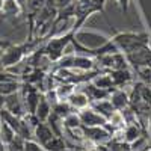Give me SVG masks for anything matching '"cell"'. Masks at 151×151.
Returning a JSON list of instances; mask_svg holds the SVG:
<instances>
[{"instance_id": "cell-1", "label": "cell", "mask_w": 151, "mask_h": 151, "mask_svg": "<svg viewBox=\"0 0 151 151\" xmlns=\"http://www.w3.org/2000/svg\"><path fill=\"white\" fill-rule=\"evenodd\" d=\"M86 21V18L83 17H77L76 18V23L70 32H67L65 35L62 36H58V38H53L50 40L45 45H44V56H47L50 60L53 62H58L62 56H64V50L71 44V41L76 38V33H77L79 27Z\"/></svg>"}, {"instance_id": "cell-2", "label": "cell", "mask_w": 151, "mask_h": 151, "mask_svg": "<svg viewBox=\"0 0 151 151\" xmlns=\"http://www.w3.org/2000/svg\"><path fill=\"white\" fill-rule=\"evenodd\" d=\"M112 41L116 44V47L119 48L121 53L130 55V53H134L144 47H148L150 36H148V33L124 32V33H116L112 38Z\"/></svg>"}, {"instance_id": "cell-3", "label": "cell", "mask_w": 151, "mask_h": 151, "mask_svg": "<svg viewBox=\"0 0 151 151\" xmlns=\"http://www.w3.org/2000/svg\"><path fill=\"white\" fill-rule=\"evenodd\" d=\"M33 44L29 42H24L20 45H11L5 50L3 56L0 58V67H11V65H15L18 62H21L27 55H30V50H32Z\"/></svg>"}, {"instance_id": "cell-4", "label": "cell", "mask_w": 151, "mask_h": 151, "mask_svg": "<svg viewBox=\"0 0 151 151\" xmlns=\"http://www.w3.org/2000/svg\"><path fill=\"white\" fill-rule=\"evenodd\" d=\"M85 139L91 141L95 145L100 144H109L112 141V133L104 125H97V127H83Z\"/></svg>"}, {"instance_id": "cell-5", "label": "cell", "mask_w": 151, "mask_h": 151, "mask_svg": "<svg viewBox=\"0 0 151 151\" xmlns=\"http://www.w3.org/2000/svg\"><path fill=\"white\" fill-rule=\"evenodd\" d=\"M79 116H80L83 127H97V125H106L107 124V119L103 118L92 107H86L83 110H79Z\"/></svg>"}, {"instance_id": "cell-6", "label": "cell", "mask_w": 151, "mask_h": 151, "mask_svg": "<svg viewBox=\"0 0 151 151\" xmlns=\"http://www.w3.org/2000/svg\"><path fill=\"white\" fill-rule=\"evenodd\" d=\"M55 136L56 134L53 133V130L50 129V125L47 122H40L35 127V130H33V137H35L33 141H36L41 147H45Z\"/></svg>"}, {"instance_id": "cell-7", "label": "cell", "mask_w": 151, "mask_h": 151, "mask_svg": "<svg viewBox=\"0 0 151 151\" xmlns=\"http://www.w3.org/2000/svg\"><path fill=\"white\" fill-rule=\"evenodd\" d=\"M5 109L8 112H11L12 115H15L18 118H23L26 113H24V106H23V101L20 95L15 92V94H11V95H6V100H5Z\"/></svg>"}, {"instance_id": "cell-8", "label": "cell", "mask_w": 151, "mask_h": 151, "mask_svg": "<svg viewBox=\"0 0 151 151\" xmlns=\"http://www.w3.org/2000/svg\"><path fill=\"white\" fill-rule=\"evenodd\" d=\"M109 100H110V103L113 104V107H115L116 110H124V109H127L130 106V97H129V94L125 91H122V89H118V88L110 92Z\"/></svg>"}, {"instance_id": "cell-9", "label": "cell", "mask_w": 151, "mask_h": 151, "mask_svg": "<svg viewBox=\"0 0 151 151\" xmlns=\"http://www.w3.org/2000/svg\"><path fill=\"white\" fill-rule=\"evenodd\" d=\"M109 76H110L112 83L115 88H122L124 85H127L133 79L132 73L127 68L125 70H112V71H109Z\"/></svg>"}, {"instance_id": "cell-10", "label": "cell", "mask_w": 151, "mask_h": 151, "mask_svg": "<svg viewBox=\"0 0 151 151\" xmlns=\"http://www.w3.org/2000/svg\"><path fill=\"white\" fill-rule=\"evenodd\" d=\"M92 106V109L94 110H97L100 115H101L103 118H106L107 121L112 118V115L116 112V109L113 107V104L110 103V100L109 98H106V100H98V101H94V103H91Z\"/></svg>"}, {"instance_id": "cell-11", "label": "cell", "mask_w": 151, "mask_h": 151, "mask_svg": "<svg viewBox=\"0 0 151 151\" xmlns=\"http://www.w3.org/2000/svg\"><path fill=\"white\" fill-rule=\"evenodd\" d=\"M67 101L70 103V106L74 110H83L86 107H89V104H91L89 97H88L85 92H73Z\"/></svg>"}, {"instance_id": "cell-12", "label": "cell", "mask_w": 151, "mask_h": 151, "mask_svg": "<svg viewBox=\"0 0 151 151\" xmlns=\"http://www.w3.org/2000/svg\"><path fill=\"white\" fill-rule=\"evenodd\" d=\"M50 113H52V104L48 103L45 95H42L41 100H40V104H38V107H36L35 115L38 116V119H40L41 122H45L50 116Z\"/></svg>"}, {"instance_id": "cell-13", "label": "cell", "mask_w": 151, "mask_h": 151, "mask_svg": "<svg viewBox=\"0 0 151 151\" xmlns=\"http://www.w3.org/2000/svg\"><path fill=\"white\" fill-rule=\"evenodd\" d=\"M23 11L20 0H3V6H2V12L8 17H17L20 15V12Z\"/></svg>"}, {"instance_id": "cell-14", "label": "cell", "mask_w": 151, "mask_h": 151, "mask_svg": "<svg viewBox=\"0 0 151 151\" xmlns=\"http://www.w3.org/2000/svg\"><path fill=\"white\" fill-rule=\"evenodd\" d=\"M142 136V132L139 129L137 124H129L124 130V142L127 144H133L134 141H137Z\"/></svg>"}, {"instance_id": "cell-15", "label": "cell", "mask_w": 151, "mask_h": 151, "mask_svg": "<svg viewBox=\"0 0 151 151\" xmlns=\"http://www.w3.org/2000/svg\"><path fill=\"white\" fill-rule=\"evenodd\" d=\"M73 92H74V85H71V83H60L59 86L55 88L58 101H67Z\"/></svg>"}, {"instance_id": "cell-16", "label": "cell", "mask_w": 151, "mask_h": 151, "mask_svg": "<svg viewBox=\"0 0 151 151\" xmlns=\"http://www.w3.org/2000/svg\"><path fill=\"white\" fill-rule=\"evenodd\" d=\"M92 83L97 88H101V89H107V91H113V89H115V86H113V83H112V79H110L109 73L107 74H101V73H100L97 77H94Z\"/></svg>"}, {"instance_id": "cell-17", "label": "cell", "mask_w": 151, "mask_h": 151, "mask_svg": "<svg viewBox=\"0 0 151 151\" xmlns=\"http://www.w3.org/2000/svg\"><path fill=\"white\" fill-rule=\"evenodd\" d=\"M52 110L56 113L58 116H60L62 119L67 118L68 115H71V113H74V109L70 106L68 101H58L55 106H52Z\"/></svg>"}, {"instance_id": "cell-18", "label": "cell", "mask_w": 151, "mask_h": 151, "mask_svg": "<svg viewBox=\"0 0 151 151\" xmlns=\"http://www.w3.org/2000/svg\"><path fill=\"white\" fill-rule=\"evenodd\" d=\"M15 136H17V133L14 132V129L9 127L6 122H0V137L5 142V145H8L9 142L14 141Z\"/></svg>"}, {"instance_id": "cell-19", "label": "cell", "mask_w": 151, "mask_h": 151, "mask_svg": "<svg viewBox=\"0 0 151 151\" xmlns=\"http://www.w3.org/2000/svg\"><path fill=\"white\" fill-rule=\"evenodd\" d=\"M65 148H67V144H65V139L62 136H55L53 139L44 147L45 151H64Z\"/></svg>"}, {"instance_id": "cell-20", "label": "cell", "mask_w": 151, "mask_h": 151, "mask_svg": "<svg viewBox=\"0 0 151 151\" xmlns=\"http://www.w3.org/2000/svg\"><path fill=\"white\" fill-rule=\"evenodd\" d=\"M82 127V121L79 113H71L67 118H64V129L65 130H74V129H80Z\"/></svg>"}, {"instance_id": "cell-21", "label": "cell", "mask_w": 151, "mask_h": 151, "mask_svg": "<svg viewBox=\"0 0 151 151\" xmlns=\"http://www.w3.org/2000/svg\"><path fill=\"white\" fill-rule=\"evenodd\" d=\"M24 142H26V141L17 134V136L14 137V141L9 142V144L6 145V150H8V151H24Z\"/></svg>"}, {"instance_id": "cell-22", "label": "cell", "mask_w": 151, "mask_h": 151, "mask_svg": "<svg viewBox=\"0 0 151 151\" xmlns=\"http://www.w3.org/2000/svg\"><path fill=\"white\" fill-rule=\"evenodd\" d=\"M141 98H142V101L147 103L148 106H151V86L144 83L142 85V89H141Z\"/></svg>"}, {"instance_id": "cell-23", "label": "cell", "mask_w": 151, "mask_h": 151, "mask_svg": "<svg viewBox=\"0 0 151 151\" xmlns=\"http://www.w3.org/2000/svg\"><path fill=\"white\" fill-rule=\"evenodd\" d=\"M24 151H45V150H44V147H41L36 141L30 139V141L24 142Z\"/></svg>"}, {"instance_id": "cell-24", "label": "cell", "mask_w": 151, "mask_h": 151, "mask_svg": "<svg viewBox=\"0 0 151 151\" xmlns=\"http://www.w3.org/2000/svg\"><path fill=\"white\" fill-rule=\"evenodd\" d=\"M9 80H15V76H12L9 73H5V71H0V83L9 82Z\"/></svg>"}, {"instance_id": "cell-25", "label": "cell", "mask_w": 151, "mask_h": 151, "mask_svg": "<svg viewBox=\"0 0 151 151\" xmlns=\"http://www.w3.org/2000/svg\"><path fill=\"white\" fill-rule=\"evenodd\" d=\"M115 2H118V3H119L121 11L124 12V14H127V11H129V5H130V0H115Z\"/></svg>"}, {"instance_id": "cell-26", "label": "cell", "mask_w": 151, "mask_h": 151, "mask_svg": "<svg viewBox=\"0 0 151 151\" xmlns=\"http://www.w3.org/2000/svg\"><path fill=\"white\" fill-rule=\"evenodd\" d=\"M5 100H6V97L3 94H0V110L5 109Z\"/></svg>"}, {"instance_id": "cell-27", "label": "cell", "mask_w": 151, "mask_h": 151, "mask_svg": "<svg viewBox=\"0 0 151 151\" xmlns=\"http://www.w3.org/2000/svg\"><path fill=\"white\" fill-rule=\"evenodd\" d=\"M8 47H11V44H9V42H6V41H3V40H0V50L8 48Z\"/></svg>"}, {"instance_id": "cell-28", "label": "cell", "mask_w": 151, "mask_h": 151, "mask_svg": "<svg viewBox=\"0 0 151 151\" xmlns=\"http://www.w3.org/2000/svg\"><path fill=\"white\" fill-rule=\"evenodd\" d=\"M6 150V145H5V142L2 141V137H0V151H5Z\"/></svg>"}, {"instance_id": "cell-29", "label": "cell", "mask_w": 151, "mask_h": 151, "mask_svg": "<svg viewBox=\"0 0 151 151\" xmlns=\"http://www.w3.org/2000/svg\"><path fill=\"white\" fill-rule=\"evenodd\" d=\"M64 151H76V148H68V147H67Z\"/></svg>"}, {"instance_id": "cell-30", "label": "cell", "mask_w": 151, "mask_h": 151, "mask_svg": "<svg viewBox=\"0 0 151 151\" xmlns=\"http://www.w3.org/2000/svg\"><path fill=\"white\" fill-rule=\"evenodd\" d=\"M2 6H3V0H0V11H2Z\"/></svg>"}, {"instance_id": "cell-31", "label": "cell", "mask_w": 151, "mask_h": 151, "mask_svg": "<svg viewBox=\"0 0 151 151\" xmlns=\"http://www.w3.org/2000/svg\"><path fill=\"white\" fill-rule=\"evenodd\" d=\"M144 151H151V150H144Z\"/></svg>"}, {"instance_id": "cell-32", "label": "cell", "mask_w": 151, "mask_h": 151, "mask_svg": "<svg viewBox=\"0 0 151 151\" xmlns=\"http://www.w3.org/2000/svg\"><path fill=\"white\" fill-rule=\"evenodd\" d=\"M76 151H82V150H76Z\"/></svg>"}, {"instance_id": "cell-33", "label": "cell", "mask_w": 151, "mask_h": 151, "mask_svg": "<svg viewBox=\"0 0 151 151\" xmlns=\"http://www.w3.org/2000/svg\"><path fill=\"white\" fill-rule=\"evenodd\" d=\"M0 122H2V121H0Z\"/></svg>"}, {"instance_id": "cell-34", "label": "cell", "mask_w": 151, "mask_h": 151, "mask_svg": "<svg viewBox=\"0 0 151 151\" xmlns=\"http://www.w3.org/2000/svg\"><path fill=\"white\" fill-rule=\"evenodd\" d=\"M150 86H151V85H150Z\"/></svg>"}]
</instances>
